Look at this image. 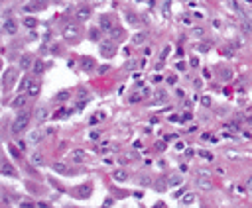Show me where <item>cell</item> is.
<instances>
[{"label": "cell", "instance_id": "1", "mask_svg": "<svg viewBox=\"0 0 252 208\" xmlns=\"http://www.w3.org/2000/svg\"><path fill=\"white\" fill-rule=\"evenodd\" d=\"M30 118H32V114L28 112V110H24V112H20L18 116H16V120L12 122V133L14 136H18V133H22L26 128H28V124H30Z\"/></svg>", "mask_w": 252, "mask_h": 208}, {"label": "cell", "instance_id": "2", "mask_svg": "<svg viewBox=\"0 0 252 208\" xmlns=\"http://www.w3.org/2000/svg\"><path fill=\"white\" fill-rule=\"evenodd\" d=\"M101 55L105 57V59H110V57H114V53H116V45L110 39H105V41H101Z\"/></svg>", "mask_w": 252, "mask_h": 208}, {"label": "cell", "instance_id": "3", "mask_svg": "<svg viewBox=\"0 0 252 208\" xmlns=\"http://www.w3.org/2000/svg\"><path fill=\"white\" fill-rule=\"evenodd\" d=\"M79 34H81V26L77 24V22H69V24H65V28H63V35H65V38H77Z\"/></svg>", "mask_w": 252, "mask_h": 208}, {"label": "cell", "instance_id": "4", "mask_svg": "<svg viewBox=\"0 0 252 208\" xmlns=\"http://www.w3.org/2000/svg\"><path fill=\"white\" fill-rule=\"evenodd\" d=\"M16 77H18V69H6V73H4V77H2V83L6 85V88H10L12 85H14V81H16Z\"/></svg>", "mask_w": 252, "mask_h": 208}, {"label": "cell", "instance_id": "5", "mask_svg": "<svg viewBox=\"0 0 252 208\" xmlns=\"http://www.w3.org/2000/svg\"><path fill=\"white\" fill-rule=\"evenodd\" d=\"M79 67H81V69H83V71H93V69H97V61H95V59L93 57H81L79 59Z\"/></svg>", "mask_w": 252, "mask_h": 208}, {"label": "cell", "instance_id": "6", "mask_svg": "<svg viewBox=\"0 0 252 208\" xmlns=\"http://www.w3.org/2000/svg\"><path fill=\"white\" fill-rule=\"evenodd\" d=\"M75 18L79 22H87L89 18H91V8H89V6H79V8L75 10Z\"/></svg>", "mask_w": 252, "mask_h": 208}, {"label": "cell", "instance_id": "7", "mask_svg": "<svg viewBox=\"0 0 252 208\" xmlns=\"http://www.w3.org/2000/svg\"><path fill=\"white\" fill-rule=\"evenodd\" d=\"M18 67L22 71H26V69H30V67H34V57L30 55V53H24L20 57V63H18Z\"/></svg>", "mask_w": 252, "mask_h": 208}, {"label": "cell", "instance_id": "8", "mask_svg": "<svg viewBox=\"0 0 252 208\" xmlns=\"http://www.w3.org/2000/svg\"><path fill=\"white\" fill-rule=\"evenodd\" d=\"M197 185H199V189H203V190H209V189L213 187V183H211V179H209V175H205V173H199Z\"/></svg>", "mask_w": 252, "mask_h": 208}, {"label": "cell", "instance_id": "9", "mask_svg": "<svg viewBox=\"0 0 252 208\" xmlns=\"http://www.w3.org/2000/svg\"><path fill=\"white\" fill-rule=\"evenodd\" d=\"M130 177H128V171H124V169H116L114 173H112V181L114 183H126Z\"/></svg>", "mask_w": 252, "mask_h": 208}, {"label": "cell", "instance_id": "10", "mask_svg": "<svg viewBox=\"0 0 252 208\" xmlns=\"http://www.w3.org/2000/svg\"><path fill=\"white\" fill-rule=\"evenodd\" d=\"M91 192H93V187L89 183H85V185H81V187L77 189V195L75 196H79V198H89L91 196Z\"/></svg>", "mask_w": 252, "mask_h": 208}, {"label": "cell", "instance_id": "11", "mask_svg": "<svg viewBox=\"0 0 252 208\" xmlns=\"http://www.w3.org/2000/svg\"><path fill=\"white\" fill-rule=\"evenodd\" d=\"M4 32L6 34H16L18 32V20H14V18H8L4 22Z\"/></svg>", "mask_w": 252, "mask_h": 208}, {"label": "cell", "instance_id": "12", "mask_svg": "<svg viewBox=\"0 0 252 208\" xmlns=\"http://www.w3.org/2000/svg\"><path fill=\"white\" fill-rule=\"evenodd\" d=\"M41 138H43L41 130H32V132L28 133V142H30V143H40Z\"/></svg>", "mask_w": 252, "mask_h": 208}, {"label": "cell", "instance_id": "13", "mask_svg": "<svg viewBox=\"0 0 252 208\" xmlns=\"http://www.w3.org/2000/svg\"><path fill=\"white\" fill-rule=\"evenodd\" d=\"M167 185H169V187H181V185H183L181 175H175V173H172V175L167 177Z\"/></svg>", "mask_w": 252, "mask_h": 208}, {"label": "cell", "instance_id": "14", "mask_svg": "<svg viewBox=\"0 0 252 208\" xmlns=\"http://www.w3.org/2000/svg\"><path fill=\"white\" fill-rule=\"evenodd\" d=\"M2 175H6V177H16V169L12 167V163L2 161Z\"/></svg>", "mask_w": 252, "mask_h": 208}, {"label": "cell", "instance_id": "15", "mask_svg": "<svg viewBox=\"0 0 252 208\" xmlns=\"http://www.w3.org/2000/svg\"><path fill=\"white\" fill-rule=\"evenodd\" d=\"M47 116H49V110H47L46 106H41V108L36 110V120H38V122H46Z\"/></svg>", "mask_w": 252, "mask_h": 208}, {"label": "cell", "instance_id": "16", "mask_svg": "<svg viewBox=\"0 0 252 208\" xmlns=\"http://www.w3.org/2000/svg\"><path fill=\"white\" fill-rule=\"evenodd\" d=\"M30 161H32L36 167H43V165H46V159H43V155H41V153H38V151H36V153H32Z\"/></svg>", "mask_w": 252, "mask_h": 208}, {"label": "cell", "instance_id": "17", "mask_svg": "<svg viewBox=\"0 0 252 208\" xmlns=\"http://www.w3.org/2000/svg\"><path fill=\"white\" fill-rule=\"evenodd\" d=\"M110 38H112L114 41H120V39H124V29L114 26L112 29H110Z\"/></svg>", "mask_w": 252, "mask_h": 208}, {"label": "cell", "instance_id": "18", "mask_svg": "<svg viewBox=\"0 0 252 208\" xmlns=\"http://www.w3.org/2000/svg\"><path fill=\"white\" fill-rule=\"evenodd\" d=\"M83 159H85V151L83 149H75L71 153V161L73 163H83Z\"/></svg>", "mask_w": 252, "mask_h": 208}, {"label": "cell", "instance_id": "19", "mask_svg": "<svg viewBox=\"0 0 252 208\" xmlns=\"http://www.w3.org/2000/svg\"><path fill=\"white\" fill-rule=\"evenodd\" d=\"M181 204H185V206H189V204H193L195 202V195L193 192H185V195H181Z\"/></svg>", "mask_w": 252, "mask_h": 208}, {"label": "cell", "instance_id": "20", "mask_svg": "<svg viewBox=\"0 0 252 208\" xmlns=\"http://www.w3.org/2000/svg\"><path fill=\"white\" fill-rule=\"evenodd\" d=\"M53 169L57 171V173H63V175H71V173H73V171H71V167L63 165V163H55V165H53Z\"/></svg>", "mask_w": 252, "mask_h": 208}, {"label": "cell", "instance_id": "21", "mask_svg": "<svg viewBox=\"0 0 252 208\" xmlns=\"http://www.w3.org/2000/svg\"><path fill=\"white\" fill-rule=\"evenodd\" d=\"M154 98L158 100V102H166L167 100V92L164 91V88H158V91L154 92Z\"/></svg>", "mask_w": 252, "mask_h": 208}, {"label": "cell", "instance_id": "22", "mask_svg": "<svg viewBox=\"0 0 252 208\" xmlns=\"http://www.w3.org/2000/svg\"><path fill=\"white\" fill-rule=\"evenodd\" d=\"M101 28H102V29H108V32H110V29L114 28V26H112V20H110L108 16H102V18H101Z\"/></svg>", "mask_w": 252, "mask_h": 208}, {"label": "cell", "instance_id": "23", "mask_svg": "<svg viewBox=\"0 0 252 208\" xmlns=\"http://www.w3.org/2000/svg\"><path fill=\"white\" fill-rule=\"evenodd\" d=\"M40 83H32V85H30L28 86V96H38L40 94Z\"/></svg>", "mask_w": 252, "mask_h": 208}, {"label": "cell", "instance_id": "24", "mask_svg": "<svg viewBox=\"0 0 252 208\" xmlns=\"http://www.w3.org/2000/svg\"><path fill=\"white\" fill-rule=\"evenodd\" d=\"M26 106V96H16L12 100V108H24Z\"/></svg>", "mask_w": 252, "mask_h": 208}, {"label": "cell", "instance_id": "25", "mask_svg": "<svg viewBox=\"0 0 252 208\" xmlns=\"http://www.w3.org/2000/svg\"><path fill=\"white\" fill-rule=\"evenodd\" d=\"M228 6H231V8H233L234 12H238V16H242V18H244V14H246V12H244V10L240 8V4L236 2V0H228Z\"/></svg>", "mask_w": 252, "mask_h": 208}, {"label": "cell", "instance_id": "26", "mask_svg": "<svg viewBox=\"0 0 252 208\" xmlns=\"http://www.w3.org/2000/svg\"><path fill=\"white\" fill-rule=\"evenodd\" d=\"M124 16H126V20H128V24H132V26H136V24H140V18L136 16L134 12H126Z\"/></svg>", "mask_w": 252, "mask_h": 208}, {"label": "cell", "instance_id": "27", "mask_svg": "<svg viewBox=\"0 0 252 208\" xmlns=\"http://www.w3.org/2000/svg\"><path fill=\"white\" fill-rule=\"evenodd\" d=\"M32 69H34V73H36V75H41V73L46 71V65H43V61H40V59H38V61L34 63V67H32Z\"/></svg>", "mask_w": 252, "mask_h": 208}, {"label": "cell", "instance_id": "28", "mask_svg": "<svg viewBox=\"0 0 252 208\" xmlns=\"http://www.w3.org/2000/svg\"><path fill=\"white\" fill-rule=\"evenodd\" d=\"M30 85H32V79H30V77H24V79L20 81V85H18V91H28Z\"/></svg>", "mask_w": 252, "mask_h": 208}, {"label": "cell", "instance_id": "29", "mask_svg": "<svg viewBox=\"0 0 252 208\" xmlns=\"http://www.w3.org/2000/svg\"><path fill=\"white\" fill-rule=\"evenodd\" d=\"M24 26L32 29V28H36V26H38V20H36V18H32V16H28V18H24Z\"/></svg>", "mask_w": 252, "mask_h": 208}, {"label": "cell", "instance_id": "30", "mask_svg": "<svg viewBox=\"0 0 252 208\" xmlns=\"http://www.w3.org/2000/svg\"><path fill=\"white\" fill-rule=\"evenodd\" d=\"M234 195L236 196H246V187H244V185H234Z\"/></svg>", "mask_w": 252, "mask_h": 208}, {"label": "cell", "instance_id": "31", "mask_svg": "<svg viewBox=\"0 0 252 208\" xmlns=\"http://www.w3.org/2000/svg\"><path fill=\"white\" fill-rule=\"evenodd\" d=\"M132 41H134L136 45H140V43H144V41H146V34H144V32H138V34L134 35V38H132Z\"/></svg>", "mask_w": 252, "mask_h": 208}, {"label": "cell", "instance_id": "32", "mask_svg": "<svg viewBox=\"0 0 252 208\" xmlns=\"http://www.w3.org/2000/svg\"><path fill=\"white\" fill-rule=\"evenodd\" d=\"M167 187H169L167 181H156V183H154V189H156V190H160V192H162V190H166Z\"/></svg>", "mask_w": 252, "mask_h": 208}, {"label": "cell", "instance_id": "33", "mask_svg": "<svg viewBox=\"0 0 252 208\" xmlns=\"http://www.w3.org/2000/svg\"><path fill=\"white\" fill-rule=\"evenodd\" d=\"M191 35H193V38H203V35H205V29L203 28H191Z\"/></svg>", "mask_w": 252, "mask_h": 208}, {"label": "cell", "instance_id": "34", "mask_svg": "<svg viewBox=\"0 0 252 208\" xmlns=\"http://www.w3.org/2000/svg\"><path fill=\"white\" fill-rule=\"evenodd\" d=\"M105 112H97V114H93V118H91V124H97V122H102L105 120Z\"/></svg>", "mask_w": 252, "mask_h": 208}, {"label": "cell", "instance_id": "35", "mask_svg": "<svg viewBox=\"0 0 252 208\" xmlns=\"http://www.w3.org/2000/svg\"><path fill=\"white\" fill-rule=\"evenodd\" d=\"M89 35H91L93 41H99V39H101V29H95V28H93L91 32H89Z\"/></svg>", "mask_w": 252, "mask_h": 208}, {"label": "cell", "instance_id": "36", "mask_svg": "<svg viewBox=\"0 0 252 208\" xmlns=\"http://www.w3.org/2000/svg\"><path fill=\"white\" fill-rule=\"evenodd\" d=\"M211 49V43L209 41H203V43H199L197 45V51H209Z\"/></svg>", "mask_w": 252, "mask_h": 208}, {"label": "cell", "instance_id": "37", "mask_svg": "<svg viewBox=\"0 0 252 208\" xmlns=\"http://www.w3.org/2000/svg\"><path fill=\"white\" fill-rule=\"evenodd\" d=\"M63 98H65V100H67V98H69V92H67V91H65V92H59V94L55 96V100H57V102H61Z\"/></svg>", "mask_w": 252, "mask_h": 208}, {"label": "cell", "instance_id": "38", "mask_svg": "<svg viewBox=\"0 0 252 208\" xmlns=\"http://www.w3.org/2000/svg\"><path fill=\"white\" fill-rule=\"evenodd\" d=\"M199 155H201L203 159H207V161H213V153H209V151H201Z\"/></svg>", "mask_w": 252, "mask_h": 208}, {"label": "cell", "instance_id": "39", "mask_svg": "<svg viewBox=\"0 0 252 208\" xmlns=\"http://www.w3.org/2000/svg\"><path fill=\"white\" fill-rule=\"evenodd\" d=\"M67 114H69V110H59L55 114V118H67Z\"/></svg>", "mask_w": 252, "mask_h": 208}, {"label": "cell", "instance_id": "40", "mask_svg": "<svg viewBox=\"0 0 252 208\" xmlns=\"http://www.w3.org/2000/svg\"><path fill=\"white\" fill-rule=\"evenodd\" d=\"M221 53H223L225 57H233V49H228V47H225V49H221Z\"/></svg>", "mask_w": 252, "mask_h": 208}, {"label": "cell", "instance_id": "41", "mask_svg": "<svg viewBox=\"0 0 252 208\" xmlns=\"http://www.w3.org/2000/svg\"><path fill=\"white\" fill-rule=\"evenodd\" d=\"M156 149H158V151H164V149H166V142H158V143H156Z\"/></svg>", "mask_w": 252, "mask_h": 208}, {"label": "cell", "instance_id": "42", "mask_svg": "<svg viewBox=\"0 0 252 208\" xmlns=\"http://www.w3.org/2000/svg\"><path fill=\"white\" fill-rule=\"evenodd\" d=\"M201 104H203V106H211V98H209V96H203V98H201Z\"/></svg>", "mask_w": 252, "mask_h": 208}, {"label": "cell", "instance_id": "43", "mask_svg": "<svg viewBox=\"0 0 252 208\" xmlns=\"http://www.w3.org/2000/svg\"><path fill=\"white\" fill-rule=\"evenodd\" d=\"M189 65H191V67H199V59H197V57H191V59H189Z\"/></svg>", "mask_w": 252, "mask_h": 208}, {"label": "cell", "instance_id": "44", "mask_svg": "<svg viewBox=\"0 0 252 208\" xmlns=\"http://www.w3.org/2000/svg\"><path fill=\"white\" fill-rule=\"evenodd\" d=\"M142 96H144V94H134V96H130V102H138Z\"/></svg>", "mask_w": 252, "mask_h": 208}, {"label": "cell", "instance_id": "45", "mask_svg": "<svg viewBox=\"0 0 252 208\" xmlns=\"http://www.w3.org/2000/svg\"><path fill=\"white\" fill-rule=\"evenodd\" d=\"M183 147H185L183 142H177V143H175V149H177V151H183Z\"/></svg>", "mask_w": 252, "mask_h": 208}, {"label": "cell", "instance_id": "46", "mask_svg": "<svg viewBox=\"0 0 252 208\" xmlns=\"http://www.w3.org/2000/svg\"><path fill=\"white\" fill-rule=\"evenodd\" d=\"M99 138H101V132H99V130L91 133V139H99Z\"/></svg>", "mask_w": 252, "mask_h": 208}, {"label": "cell", "instance_id": "47", "mask_svg": "<svg viewBox=\"0 0 252 208\" xmlns=\"http://www.w3.org/2000/svg\"><path fill=\"white\" fill-rule=\"evenodd\" d=\"M221 77H223V79H231V71H223V73H221Z\"/></svg>", "mask_w": 252, "mask_h": 208}, {"label": "cell", "instance_id": "48", "mask_svg": "<svg viewBox=\"0 0 252 208\" xmlns=\"http://www.w3.org/2000/svg\"><path fill=\"white\" fill-rule=\"evenodd\" d=\"M181 20H183V24H185V26H191V20H189V18H187V16H183V18H181Z\"/></svg>", "mask_w": 252, "mask_h": 208}, {"label": "cell", "instance_id": "49", "mask_svg": "<svg viewBox=\"0 0 252 208\" xmlns=\"http://www.w3.org/2000/svg\"><path fill=\"white\" fill-rule=\"evenodd\" d=\"M43 132H46V136H53L55 130H53V128H47V130H43Z\"/></svg>", "mask_w": 252, "mask_h": 208}, {"label": "cell", "instance_id": "50", "mask_svg": "<svg viewBox=\"0 0 252 208\" xmlns=\"http://www.w3.org/2000/svg\"><path fill=\"white\" fill-rule=\"evenodd\" d=\"M244 18H246L250 24H252V12H246V14H244Z\"/></svg>", "mask_w": 252, "mask_h": 208}, {"label": "cell", "instance_id": "51", "mask_svg": "<svg viewBox=\"0 0 252 208\" xmlns=\"http://www.w3.org/2000/svg\"><path fill=\"white\" fill-rule=\"evenodd\" d=\"M36 38H38V34H36V32H30V35H28V39H36Z\"/></svg>", "mask_w": 252, "mask_h": 208}, {"label": "cell", "instance_id": "52", "mask_svg": "<svg viewBox=\"0 0 252 208\" xmlns=\"http://www.w3.org/2000/svg\"><path fill=\"white\" fill-rule=\"evenodd\" d=\"M108 71V67L107 65H102V67H99V73H107Z\"/></svg>", "mask_w": 252, "mask_h": 208}, {"label": "cell", "instance_id": "53", "mask_svg": "<svg viewBox=\"0 0 252 208\" xmlns=\"http://www.w3.org/2000/svg\"><path fill=\"white\" fill-rule=\"evenodd\" d=\"M18 147H20V151H24L26 149V143L24 142H18Z\"/></svg>", "mask_w": 252, "mask_h": 208}, {"label": "cell", "instance_id": "54", "mask_svg": "<svg viewBox=\"0 0 252 208\" xmlns=\"http://www.w3.org/2000/svg\"><path fill=\"white\" fill-rule=\"evenodd\" d=\"M246 187L252 190V177H248V181H246Z\"/></svg>", "mask_w": 252, "mask_h": 208}, {"label": "cell", "instance_id": "55", "mask_svg": "<svg viewBox=\"0 0 252 208\" xmlns=\"http://www.w3.org/2000/svg\"><path fill=\"white\" fill-rule=\"evenodd\" d=\"M169 120H172V122H181V118H179V116H172Z\"/></svg>", "mask_w": 252, "mask_h": 208}, {"label": "cell", "instance_id": "56", "mask_svg": "<svg viewBox=\"0 0 252 208\" xmlns=\"http://www.w3.org/2000/svg\"><path fill=\"white\" fill-rule=\"evenodd\" d=\"M140 183H142V185H148V183H150V179H148V177H142V181H140Z\"/></svg>", "mask_w": 252, "mask_h": 208}, {"label": "cell", "instance_id": "57", "mask_svg": "<svg viewBox=\"0 0 252 208\" xmlns=\"http://www.w3.org/2000/svg\"><path fill=\"white\" fill-rule=\"evenodd\" d=\"M246 122H248V124L252 126V116H248V118H246Z\"/></svg>", "mask_w": 252, "mask_h": 208}, {"label": "cell", "instance_id": "58", "mask_svg": "<svg viewBox=\"0 0 252 208\" xmlns=\"http://www.w3.org/2000/svg\"><path fill=\"white\" fill-rule=\"evenodd\" d=\"M246 2H252V0H246Z\"/></svg>", "mask_w": 252, "mask_h": 208}]
</instances>
